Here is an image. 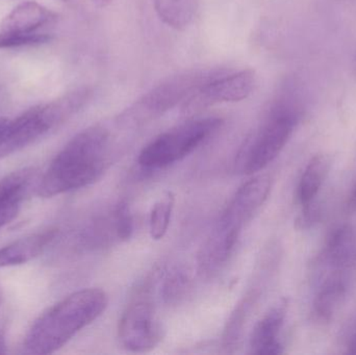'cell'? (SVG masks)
Wrapping results in <instances>:
<instances>
[{
	"instance_id": "1",
	"label": "cell",
	"mask_w": 356,
	"mask_h": 355,
	"mask_svg": "<svg viewBox=\"0 0 356 355\" xmlns=\"http://www.w3.org/2000/svg\"><path fill=\"white\" fill-rule=\"evenodd\" d=\"M108 131L100 125L74 135L40 179L38 195L54 197L95 183L108 168Z\"/></svg>"
},
{
	"instance_id": "2",
	"label": "cell",
	"mask_w": 356,
	"mask_h": 355,
	"mask_svg": "<svg viewBox=\"0 0 356 355\" xmlns=\"http://www.w3.org/2000/svg\"><path fill=\"white\" fill-rule=\"evenodd\" d=\"M100 289H85L67 296L33 322L23 344L25 354H51L93 323L108 308Z\"/></svg>"
},
{
	"instance_id": "3",
	"label": "cell",
	"mask_w": 356,
	"mask_h": 355,
	"mask_svg": "<svg viewBox=\"0 0 356 355\" xmlns=\"http://www.w3.org/2000/svg\"><path fill=\"white\" fill-rule=\"evenodd\" d=\"M271 187L269 175H257L236 191L201 249L198 256L200 274L213 276L223 268L243 229L267 201Z\"/></svg>"
},
{
	"instance_id": "4",
	"label": "cell",
	"mask_w": 356,
	"mask_h": 355,
	"mask_svg": "<svg viewBox=\"0 0 356 355\" xmlns=\"http://www.w3.org/2000/svg\"><path fill=\"white\" fill-rule=\"evenodd\" d=\"M92 96L88 87L79 88L48 104L35 106L21 115L0 135V158L10 156L37 141L76 114Z\"/></svg>"
},
{
	"instance_id": "5",
	"label": "cell",
	"mask_w": 356,
	"mask_h": 355,
	"mask_svg": "<svg viewBox=\"0 0 356 355\" xmlns=\"http://www.w3.org/2000/svg\"><path fill=\"white\" fill-rule=\"evenodd\" d=\"M223 120L219 117L194 118L169 129L152 140L139 156L144 170H160L186 158L213 137Z\"/></svg>"
},
{
	"instance_id": "6",
	"label": "cell",
	"mask_w": 356,
	"mask_h": 355,
	"mask_svg": "<svg viewBox=\"0 0 356 355\" xmlns=\"http://www.w3.org/2000/svg\"><path fill=\"white\" fill-rule=\"evenodd\" d=\"M299 116L292 106H280L272 110L261 129L247 140L238 156V168L243 174L261 172L269 166L292 137Z\"/></svg>"
},
{
	"instance_id": "7",
	"label": "cell",
	"mask_w": 356,
	"mask_h": 355,
	"mask_svg": "<svg viewBox=\"0 0 356 355\" xmlns=\"http://www.w3.org/2000/svg\"><path fill=\"white\" fill-rule=\"evenodd\" d=\"M228 71L227 68L192 69L169 76L142 96L129 110V116L136 119L161 116L184 104L201 88Z\"/></svg>"
},
{
	"instance_id": "8",
	"label": "cell",
	"mask_w": 356,
	"mask_h": 355,
	"mask_svg": "<svg viewBox=\"0 0 356 355\" xmlns=\"http://www.w3.org/2000/svg\"><path fill=\"white\" fill-rule=\"evenodd\" d=\"M121 345L131 352H147L162 340V329L152 302L139 299L127 306L119 321Z\"/></svg>"
},
{
	"instance_id": "9",
	"label": "cell",
	"mask_w": 356,
	"mask_h": 355,
	"mask_svg": "<svg viewBox=\"0 0 356 355\" xmlns=\"http://www.w3.org/2000/svg\"><path fill=\"white\" fill-rule=\"evenodd\" d=\"M254 85L255 73L251 69L228 71L191 96L182 104V112L194 115L216 104L242 101L252 93Z\"/></svg>"
},
{
	"instance_id": "10",
	"label": "cell",
	"mask_w": 356,
	"mask_h": 355,
	"mask_svg": "<svg viewBox=\"0 0 356 355\" xmlns=\"http://www.w3.org/2000/svg\"><path fill=\"white\" fill-rule=\"evenodd\" d=\"M356 274V227L344 224L330 235L316 263L315 275L323 273Z\"/></svg>"
},
{
	"instance_id": "11",
	"label": "cell",
	"mask_w": 356,
	"mask_h": 355,
	"mask_svg": "<svg viewBox=\"0 0 356 355\" xmlns=\"http://www.w3.org/2000/svg\"><path fill=\"white\" fill-rule=\"evenodd\" d=\"M356 275L326 273L316 277L318 289L313 304V314L319 322H330L347 299L355 285Z\"/></svg>"
},
{
	"instance_id": "12",
	"label": "cell",
	"mask_w": 356,
	"mask_h": 355,
	"mask_svg": "<svg viewBox=\"0 0 356 355\" xmlns=\"http://www.w3.org/2000/svg\"><path fill=\"white\" fill-rule=\"evenodd\" d=\"M288 313V302L282 299L272 306L257 323L249 341L250 352L259 355L284 354L280 333Z\"/></svg>"
},
{
	"instance_id": "13",
	"label": "cell",
	"mask_w": 356,
	"mask_h": 355,
	"mask_svg": "<svg viewBox=\"0 0 356 355\" xmlns=\"http://www.w3.org/2000/svg\"><path fill=\"white\" fill-rule=\"evenodd\" d=\"M33 177V168H23L0 181V229L16 218Z\"/></svg>"
},
{
	"instance_id": "14",
	"label": "cell",
	"mask_w": 356,
	"mask_h": 355,
	"mask_svg": "<svg viewBox=\"0 0 356 355\" xmlns=\"http://www.w3.org/2000/svg\"><path fill=\"white\" fill-rule=\"evenodd\" d=\"M58 233L56 229H46L4 246L0 249V269L31 262L51 244Z\"/></svg>"
},
{
	"instance_id": "15",
	"label": "cell",
	"mask_w": 356,
	"mask_h": 355,
	"mask_svg": "<svg viewBox=\"0 0 356 355\" xmlns=\"http://www.w3.org/2000/svg\"><path fill=\"white\" fill-rule=\"evenodd\" d=\"M56 20V14L35 1L17 6L0 22V33H35L37 29Z\"/></svg>"
},
{
	"instance_id": "16",
	"label": "cell",
	"mask_w": 356,
	"mask_h": 355,
	"mask_svg": "<svg viewBox=\"0 0 356 355\" xmlns=\"http://www.w3.org/2000/svg\"><path fill=\"white\" fill-rule=\"evenodd\" d=\"M330 164L327 156L317 154L305 167L297 188V199L301 210L316 204V198L330 172Z\"/></svg>"
},
{
	"instance_id": "17",
	"label": "cell",
	"mask_w": 356,
	"mask_h": 355,
	"mask_svg": "<svg viewBox=\"0 0 356 355\" xmlns=\"http://www.w3.org/2000/svg\"><path fill=\"white\" fill-rule=\"evenodd\" d=\"M154 4L161 20L177 31L192 24L199 8L198 0H154Z\"/></svg>"
},
{
	"instance_id": "18",
	"label": "cell",
	"mask_w": 356,
	"mask_h": 355,
	"mask_svg": "<svg viewBox=\"0 0 356 355\" xmlns=\"http://www.w3.org/2000/svg\"><path fill=\"white\" fill-rule=\"evenodd\" d=\"M175 206V194L169 191L163 194L154 204L149 217V231L152 239L159 241L166 236L170 226Z\"/></svg>"
},
{
	"instance_id": "19",
	"label": "cell",
	"mask_w": 356,
	"mask_h": 355,
	"mask_svg": "<svg viewBox=\"0 0 356 355\" xmlns=\"http://www.w3.org/2000/svg\"><path fill=\"white\" fill-rule=\"evenodd\" d=\"M51 40L52 35L48 33H0V48L40 45V44L48 43Z\"/></svg>"
},
{
	"instance_id": "20",
	"label": "cell",
	"mask_w": 356,
	"mask_h": 355,
	"mask_svg": "<svg viewBox=\"0 0 356 355\" xmlns=\"http://www.w3.org/2000/svg\"><path fill=\"white\" fill-rule=\"evenodd\" d=\"M115 225L118 240H127L134 231V221L131 210L127 204H120L115 208Z\"/></svg>"
},
{
	"instance_id": "21",
	"label": "cell",
	"mask_w": 356,
	"mask_h": 355,
	"mask_svg": "<svg viewBox=\"0 0 356 355\" xmlns=\"http://www.w3.org/2000/svg\"><path fill=\"white\" fill-rule=\"evenodd\" d=\"M3 295H2L1 288H0V354H4L6 343H4V320H3Z\"/></svg>"
},
{
	"instance_id": "22",
	"label": "cell",
	"mask_w": 356,
	"mask_h": 355,
	"mask_svg": "<svg viewBox=\"0 0 356 355\" xmlns=\"http://www.w3.org/2000/svg\"><path fill=\"white\" fill-rule=\"evenodd\" d=\"M347 208H348V210H350V212H356V183L355 187H353V191H351L350 196H349Z\"/></svg>"
},
{
	"instance_id": "23",
	"label": "cell",
	"mask_w": 356,
	"mask_h": 355,
	"mask_svg": "<svg viewBox=\"0 0 356 355\" xmlns=\"http://www.w3.org/2000/svg\"><path fill=\"white\" fill-rule=\"evenodd\" d=\"M348 352L351 354H356V329L349 340Z\"/></svg>"
},
{
	"instance_id": "24",
	"label": "cell",
	"mask_w": 356,
	"mask_h": 355,
	"mask_svg": "<svg viewBox=\"0 0 356 355\" xmlns=\"http://www.w3.org/2000/svg\"><path fill=\"white\" fill-rule=\"evenodd\" d=\"M93 2L97 8H106L110 3L111 0H93Z\"/></svg>"
},
{
	"instance_id": "25",
	"label": "cell",
	"mask_w": 356,
	"mask_h": 355,
	"mask_svg": "<svg viewBox=\"0 0 356 355\" xmlns=\"http://www.w3.org/2000/svg\"><path fill=\"white\" fill-rule=\"evenodd\" d=\"M8 122H10V121H8V119L0 118V135H2L4 129H6V126H8Z\"/></svg>"
},
{
	"instance_id": "26",
	"label": "cell",
	"mask_w": 356,
	"mask_h": 355,
	"mask_svg": "<svg viewBox=\"0 0 356 355\" xmlns=\"http://www.w3.org/2000/svg\"><path fill=\"white\" fill-rule=\"evenodd\" d=\"M63 1H69V0H63Z\"/></svg>"
}]
</instances>
